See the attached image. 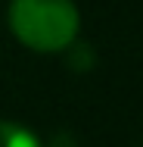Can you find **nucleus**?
<instances>
[{"instance_id":"1","label":"nucleus","mask_w":143,"mask_h":147,"mask_svg":"<svg viewBox=\"0 0 143 147\" xmlns=\"http://www.w3.org/2000/svg\"><path fill=\"white\" fill-rule=\"evenodd\" d=\"M9 31L34 53H62L81 28L75 0H9Z\"/></svg>"},{"instance_id":"2","label":"nucleus","mask_w":143,"mask_h":147,"mask_svg":"<svg viewBox=\"0 0 143 147\" xmlns=\"http://www.w3.org/2000/svg\"><path fill=\"white\" fill-rule=\"evenodd\" d=\"M0 147H44V144L28 125L0 119Z\"/></svg>"},{"instance_id":"3","label":"nucleus","mask_w":143,"mask_h":147,"mask_svg":"<svg viewBox=\"0 0 143 147\" xmlns=\"http://www.w3.org/2000/svg\"><path fill=\"white\" fill-rule=\"evenodd\" d=\"M62 53L69 57V66H72V69H90V66H93V47L78 44V38H75Z\"/></svg>"}]
</instances>
